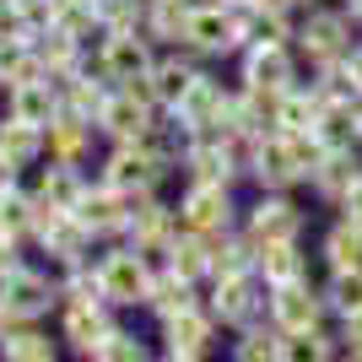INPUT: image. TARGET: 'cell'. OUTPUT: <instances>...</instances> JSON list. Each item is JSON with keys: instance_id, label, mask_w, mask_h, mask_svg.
Wrapping results in <instances>:
<instances>
[{"instance_id": "obj_45", "label": "cell", "mask_w": 362, "mask_h": 362, "mask_svg": "<svg viewBox=\"0 0 362 362\" xmlns=\"http://www.w3.org/2000/svg\"><path fill=\"white\" fill-rule=\"evenodd\" d=\"M281 6H287V0H281Z\"/></svg>"}, {"instance_id": "obj_15", "label": "cell", "mask_w": 362, "mask_h": 362, "mask_svg": "<svg viewBox=\"0 0 362 362\" xmlns=\"http://www.w3.org/2000/svg\"><path fill=\"white\" fill-rule=\"evenodd\" d=\"M49 81H54V76L16 81V87H11V119H28V124H38V130H49V124H54L60 98H54V87H49Z\"/></svg>"}, {"instance_id": "obj_7", "label": "cell", "mask_w": 362, "mask_h": 362, "mask_svg": "<svg viewBox=\"0 0 362 362\" xmlns=\"http://www.w3.org/2000/svg\"><path fill=\"white\" fill-rule=\"evenodd\" d=\"M184 38H189L195 49H206V54L233 49L238 38H249V28H243V6H195Z\"/></svg>"}, {"instance_id": "obj_29", "label": "cell", "mask_w": 362, "mask_h": 362, "mask_svg": "<svg viewBox=\"0 0 362 362\" xmlns=\"http://www.w3.org/2000/svg\"><path fill=\"white\" fill-rule=\"evenodd\" d=\"M335 346L341 341L325 330H298V335H281V362H341Z\"/></svg>"}, {"instance_id": "obj_32", "label": "cell", "mask_w": 362, "mask_h": 362, "mask_svg": "<svg viewBox=\"0 0 362 362\" xmlns=\"http://www.w3.org/2000/svg\"><path fill=\"white\" fill-rule=\"evenodd\" d=\"M81 195H87V184L76 179L65 163H54V168L44 173V184H38V200H49L54 211H76V200H81Z\"/></svg>"}, {"instance_id": "obj_31", "label": "cell", "mask_w": 362, "mask_h": 362, "mask_svg": "<svg viewBox=\"0 0 362 362\" xmlns=\"http://www.w3.org/2000/svg\"><path fill=\"white\" fill-rule=\"evenodd\" d=\"M325 308H330L335 319H346L362 308V271H330V281H325Z\"/></svg>"}, {"instance_id": "obj_36", "label": "cell", "mask_w": 362, "mask_h": 362, "mask_svg": "<svg viewBox=\"0 0 362 362\" xmlns=\"http://www.w3.org/2000/svg\"><path fill=\"white\" fill-rule=\"evenodd\" d=\"M98 22H103L108 33H136L141 0H98Z\"/></svg>"}, {"instance_id": "obj_35", "label": "cell", "mask_w": 362, "mask_h": 362, "mask_svg": "<svg viewBox=\"0 0 362 362\" xmlns=\"http://www.w3.org/2000/svg\"><path fill=\"white\" fill-rule=\"evenodd\" d=\"M184 28H189V6L184 0H151V33H163V38L179 33L184 38Z\"/></svg>"}, {"instance_id": "obj_1", "label": "cell", "mask_w": 362, "mask_h": 362, "mask_svg": "<svg viewBox=\"0 0 362 362\" xmlns=\"http://www.w3.org/2000/svg\"><path fill=\"white\" fill-rule=\"evenodd\" d=\"M151 281H157V271L146 265L141 249H114V255L98 259V287H103V303H114V308L146 303L151 298Z\"/></svg>"}, {"instance_id": "obj_21", "label": "cell", "mask_w": 362, "mask_h": 362, "mask_svg": "<svg viewBox=\"0 0 362 362\" xmlns=\"http://www.w3.org/2000/svg\"><path fill=\"white\" fill-rule=\"evenodd\" d=\"M168 271L189 276V281L211 276V238H206V233H189V227H184L179 238L168 243Z\"/></svg>"}, {"instance_id": "obj_43", "label": "cell", "mask_w": 362, "mask_h": 362, "mask_svg": "<svg viewBox=\"0 0 362 362\" xmlns=\"http://www.w3.org/2000/svg\"><path fill=\"white\" fill-rule=\"evenodd\" d=\"M341 362H362V351H346V357H341Z\"/></svg>"}, {"instance_id": "obj_34", "label": "cell", "mask_w": 362, "mask_h": 362, "mask_svg": "<svg viewBox=\"0 0 362 362\" xmlns=\"http://www.w3.org/2000/svg\"><path fill=\"white\" fill-rule=\"evenodd\" d=\"M146 81H151V92H157L163 103H179L184 92H189V81H195V71H189L184 60H157Z\"/></svg>"}, {"instance_id": "obj_17", "label": "cell", "mask_w": 362, "mask_h": 362, "mask_svg": "<svg viewBox=\"0 0 362 362\" xmlns=\"http://www.w3.org/2000/svg\"><path fill=\"white\" fill-rule=\"evenodd\" d=\"M255 271L265 287H292V281H308V255L298 243H271L255 255Z\"/></svg>"}, {"instance_id": "obj_44", "label": "cell", "mask_w": 362, "mask_h": 362, "mask_svg": "<svg viewBox=\"0 0 362 362\" xmlns=\"http://www.w3.org/2000/svg\"><path fill=\"white\" fill-rule=\"evenodd\" d=\"M233 6H259V0H233Z\"/></svg>"}, {"instance_id": "obj_23", "label": "cell", "mask_w": 362, "mask_h": 362, "mask_svg": "<svg viewBox=\"0 0 362 362\" xmlns=\"http://www.w3.org/2000/svg\"><path fill=\"white\" fill-rule=\"evenodd\" d=\"M362 179V168H357V157L351 151H325V163L314 168V189L325 200H346V189Z\"/></svg>"}, {"instance_id": "obj_4", "label": "cell", "mask_w": 362, "mask_h": 362, "mask_svg": "<svg viewBox=\"0 0 362 362\" xmlns=\"http://www.w3.org/2000/svg\"><path fill=\"white\" fill-rule=\"evenodd\" d=\"M179 222L189 227V233H206V238L233 233V195H227V184L195 179L184 189V200H179Z\"/></svg>"}, {"instance_id": "obj_16", "label": "cell", "mask_w": 362, "mask_h": 362, "mask_svg": "<svg viewBox=\"0 0 362 362\" xmlns=\"http://www.w3.org/2000/svg\"><path fill=\"white\" fill-rule=\"evenodd\" d=\"M243 76H249V87L259 92H292V60L281 44H255L249 49V60H243Z\"/></svg>"}, {"instance_id": "obj_39", "label": "cell", "mask_w": 362, "mask_h": 362, "mask_svg": "<svg viewBox=\"0 0 362 362\" xmlns=\"http://www.w3.org/2000/svg\"><path fill=\"white\" fill-rule=\"evenodd\" d=\"M341 211H346V222H357L362 227V179L346 189V200H341Z\"/></svg>"}, {"instance_id": "obj_8", "label": "cell", "mask_w": 362, "mask_h": 362, "mask_svg": "<svg viewBox=\"0 0 362 362\" xmlns=\"http://www.w3.org/2000/svg\"><path fill=\"white\" fill-rule=\"evenodd\" d=\"M168 168L163 163H151L141 146H119L114 157H108V173H103V184H114L119 195H130V200H146L151 189H157V179H163Z\"/></svg>"}, {"instance_id": "obj_14", "label": "cell", "mask_w": 362, "mask_h": 362, "mask_svg": "<svg viewBox=\"0 0 362 362\" xmlns=\"http://www.w3.org/2000/svg\"><path fill=\"white\" fill-rule=\"evenodd\" d=\"M222 108H227L222 81H211V76H195V81H189V92L173 103V114L184 119V130H211V124L222 119Z\"/></svg>"}, {"instance_id": "obj_13", "label": "cell", "mask_w": 362, "mask_h": 362, "mask_svg": "<svg viewBox=\"0 0 362 362\" xmlns=\"http://www.w3.org/2000/svg\"><path fill=\"white\" fill-rule=\"evenodd\" d=\"M114 330V319H108V303L92 298V303H65V341H71L81 357L103 346V335Z\"/></svg>"}, {"instance_id": "obj_46", "label": "cell", "mask_w": 362, "mask_h": 362, "mask_svg": "<svg viewBox=\"0 0 362 362\" xmlns=\"http://www.w3.org/2000/svg\"><path fill=\"white\" fill-rule=\"evenodd\" d=\"M357 114H362V108H357Z\"/></svg>"}, {"instance_id": "obj_9", "label": "cell", "mask_w": 362, "mask_h": 362, "mask_svg": "<svg viewBox=\"0 0 362 362\" xmlns=\"http://www.w3.org/2000/svg\"><path fill=\"white\" fill-rule=\"evenodd\" d=\"M216 325L222 319L211 314V303L206 308H184V314H173V319H163V341H168V351H184V357H206L211 351V341H216Z\"/></svg>"}, {"instance_id": "obj_18", "label": "cell", "mask_w": 362, "mask_h": 362, "mask_svg": "<svg viewBox=\"0 0 362 362\" xmlns=\"http://www.w3.org/2000/svg\"><path fill=\"white\" fill-rule=\"evenodd\" d=\"M38 243L49 249V259H60L65 271H71V265H81V259H87V243H92V233H87L81 222H76L71 211H65V216H54V222H49L44 233H38Z\"/></svg>"}, {"instance_id": "obj_33", "label": "cell", "mask_w": 362, "mask_h": 362, "mask_svg": "<svg viewBox=\"0 0 362 362\" xmlns=\"http://www.w3.org/2000/svg\"><path fill=\"white\" fill-rule=\"evenodd\" d=\"M87 362H151V351H146V341H141V335H130V330H119V325H114V330L103 335V346L92 351Z\"/></svg>"}, {"instance_id": "obj_22", "label": "cell", "mask_w": 362, "mask_h": 362, "mask_svg": "<svg viewBox=\"0 0 362 362\" xmlns=\"http://www.w3.org/2000/svg\"><path fill=\"white\" fill-rule=\"evenodd\" d=\"M146 308H151L157 319H173V314H184V308H195V281H189V276H179V271H163L157 281H151Z\"/></svg>"}, {"instance_id": "obj_28", "label": "cell", "mask_w": 362, "mask_h": 362, "mask_svg": "<svg viewBox=\"0 0 362 362\" xmlns=\"http://www.w3.org/2000/svg\"><path fill=\"white\" fill-rule=\"evenodd\" d=\"M44 146H49V136L38 130V124H28V119H6V124H0V151H6L16 168L33 163Z\"/></svg>"}, {"instance_id": "obj_2", "label": "cell", "mask_w": 362, "mask_h": 362, "mask_svg": "<svg viewBox=\"0 0 362 362\" xmlns=\"http://www.w3.org/2000/svg\"><path fill=\"white\" fill-rule=\"evenodd\" d=\"M265 308H271V287L259 281V271L222 276V281H216V292H211V314L222 319V325H233V330L259 325V319H265Z\"/></svg>"}, {"instance_id": "obj_5", "label": "cell", "mask_w": 362, "mask_h": 362, "mask_svg": "<svg viewBox=\"0 0 362 362\" xmlns=\"http://www.w3.org/2000/svg\"><path fill=\"white\" fill-rule=\"evenodd\" d=\"M54 298H60V287H54L44 271H28V265L0 281V308L11 314V325H33L38 314H49Z\"/></svg>"}, {"instance_id": "obj_26", "label": "cell", "mask_w": 362, "mask_h": 362, "mask_svg": "<svg viewBox=\"0 0 362 362\" xmlns=\"http://www.w3.org/2000/svg\"><path fill=\"white\" fill-rule=\"evenodd\" d=\"M44 136H49V157H54V163H65V168H76V163H81V151H87V119L65 114V119H54V124H49Z\"/></svg>"}, {"instance_id": "obj_3", "label": "cell", "mask_w": 362, "mask_h": 362, "mask_svg": "<svg viewBox=\"0 0 362 362\" xmlns=\"http://www.w3.org/2000/svg\"><path fill=\"white\" fill-rule=\"evenodd\" d=\"M325 292L314 287V281H292V287H271V308H265V319H271L281 335H298V330H325Z\"/></svg>"}, {"instance_id": "obj_30", "label": "cell", "mask_w": 362, "mask_h": 362, "mask_svg": "<svg viewBox=\"0 0 362 362\" xmlns=\"http://www.w3.org/2000/svg\"><path fill=\"white\" fill-rule=\"evenodd\" d=\"M92 22H98V0H54L49 6V28L65 38H87Z\"/></svg>"}, {"instance_id": "obj_37", "label": "cell", "mask_w": 362, "mask_h": 362, "mask_svg": "<svg viewBox=\"0 0 362 362\" xmlns=\"http://www.w3.org/2000/svg\"><path fill=\"white\" fill-rule=\"evenodd\" d=\"M335 341H341L346 351H362V308H357V314H346V319H341V335H335Z\"/></svg>"}, {"instance_id": "obj_25", "label": "cell", "mask_w": 362, "mask_h": 362, "mask_svg": "<svg viewBox=\"0 0 362 362\" xmlns=\"http://www.w3.org/2000/svg\"><path fill=\"white\" fill-rule=\"evenodd\" d=\"M233 362H281V330H276L271 319L243 325L238 341H233Z\"/></svg>"}, {"instance_id": "obj_6", "label": "cell", "mask_w": 362, "mask_h": 362, "mask_svg": "<svg viewBox=\"0 0 362 362\" xmlns=\"http://www.w3.org/2000/svg\"><path fill=\"white\" fill-rule=\"evenodd\" d=\"M243 233H249V243H255V249H271V243H298L303 211L292 206V200H281V195H265V200H255V206H249Z\"/></svg>"}, {"instance_id": "obj_19", "label": "cell", "mask_w": 362, "mask_h": 362, "mask_svg": "<svg viewBox=\"0 0 362 362\" xmlns=\"http://www.w3.org/2000/svg\"><path fill=\"white\" fill-rule=\"evenodd\" d=\"M303 49L314 54V60L335 65L346 54V16H330V11H314L308 16V28H303Z\"/></svg>"}, {"instance_id": "obj_11", "label": "cell", "mask_w": 362, "mask_h": 362, "mask_svg": "<svg viewBox=\"0 0 362 362\" xmlns=\"http://www.w3.org/2000/svg\"><path fill=\"white\" fill-rule=\"evenodd\" d=\"M124 233H130V243H136L141 255H157V249L168 255V243L179 238V211H168V206H157V200L146 195V200H136Z\"/></svg>"}, {"instance_id": "obj_42", "label": "cell", "mask_w": 362, "mask_h": 362, "mask_svg": "<svg viewBox=\"0 0 362 362\" xmlns=\"http://www.w3.org/2000/svg\"><path fill=\"white\" fill-rule=\"evenodd\" d=\"M6 330H11V314H6V308H0V341H6Z\"/></svg>"}, {"instance_id": "obj_41", "label": "cell", "mask_w": 362, "mask_h": 362, "mask_svg": "<svg viewBox=\"0 0 362 362\" xmlns=\"http://www.w3.org/2000/svg\"><path fill=\"white\" fill-rule=\"evenodd\" d=\"M163 362H206V357H184V351H168Z\"/></svg>"}, {"instance_id": "obj_27", "label": "cell", "mask_w": 362, "mask_h": 362, "mask_svg": "<svg viewBox=\"0 0 362 362\" xmlns=\"http://www.w3.org/2000/svg\"><path fill=\"white\" fill-rule=\"evenodd\" d=\"M0 362H54V341H49L44 330H33V325L6 330V341H0Z\"/></svg>"}, {"instance_id": "obj_20", "label": "cell", "mask_w": 362, "mask_h": 362, "mask_svg": "<svg viewBox=\"0 0 362 362\" xmlns=\"http://www.w3.org/2000/svg\"><path fill=\"white\" fill-rule=\"evenodd\" d=\"M98 124H103L119 146H130V141H141V130H146V103L130 98V92H119V98H108V103H103Z\"/></svg>"}, {"instance_id": "obj_10", "label": "cell", "mask_w": 362, "mask_h": 362, "mask_svg": "<svg viewBox=\"0 0 362 362\" xmlns=\"http://www.w3.org/2000/svg\"><path fill=\"white\" fill-rule=\"evenodd\" d=\"M130 211H136V200L119 195L114 184H98V189H87V195L76 200V222L87 227V233H119V227H130Z\"/></svg>"}, {"instance_id": "obj_24", "label": "cell", "mask_w": 362, "mask_h": 362, "mask_svg": "<svg viewBox=\"0 0 362 362\" xmlns=\"http://www.w3.org/2000/svg\"><path fill=\"white\" fill-rule=\"evenodd\" d=\"M319 249H325V265H330V271H362V227L346 222V216L325 233Z\"/></svg>"}, {"instance_id": "obj_40", "label": "cell", "mask_w": 362, "mask_h": 362, "mask_svg": "<svg viewBox=\"0 0 362 362\" xmlns=\"http://www.w3.org/2000/svg\"><path fill=\"white\" fill-rule=\"evenodd\" d=\"M6 189H16V163L0 151V195H6Z\"/></svg>"}, {"instance_id": "obj_38", "label": "cell", "mask_w": 362, "mask_h": 362, "mask_svg": "<svg viewBox=\"0 0 362 362\" xmlns=\"http://www.w3.org/2000/svg\"><path fill=\"white\" fill-rule=\"evenodd\" d=\"M11 271H22V259H16V238H11V233H0V281H6Z\"/></svg>"}, {"instance_id": "obj_12", "label": "cell", "mask_w": 362, "mask_h": 362, "mask_svg": "<svg viewBox=\"0 0 362 362\" xmlns=\"http://www.w3.org/2000/svg\"><path fill=\"white\" fill-rule=\"evenodd\" d=\"M103 76L108 81H141V76H151V54H146V38H136V33H108L103 44Z\"/></svg>"}]
</instances>
